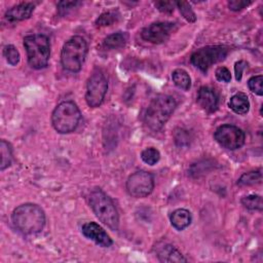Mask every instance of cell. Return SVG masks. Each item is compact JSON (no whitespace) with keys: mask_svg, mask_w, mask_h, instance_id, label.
<instances>
[{"mask_svg":"<svg viewBox=\"0 0 263 263\" xmlns=\"http://www.w3.org/2000/svg\"><path fill=\"white\" fill-rule=\"evenodd\" d=\"M177 107V103L172 96L159 95L149 104L146 114L145 123L152 130H159L168 120Z\"/></svg>","mask_w":263,"mask_h":263,"instance_id":"7a4b0ae2","label":"cell"},{"mask_svg":"<svg viewBox=\"0 0 263 263\" xmlns=\"http://www.w3.org/2000/svg\"><path fill=\"white\" fill-rule=\"evenodd\" d=\"M154 188L153 176L145 171H138L132 174L126 181L127 192L137 198L148 196Z\"/></svg>","mask_w":263,"mask_h":263,"instance_id":"9c48e42d","label":"cell"},{"mask_svg":"<svg viewBox=\"0 0 263 263\" xmlns=\"http://www.w3.org/2000/svg\"><path fill=\"white\" fill-rule=\"evenodd\" d=\"M108 82L105 75L101 71H95L88 78L86 83L85 101L91 108L99 107L107 92Z\"/></svg>","mask_w":263,"mask_h":263,"instance_id":"ba28073f","label":"cell"},{"mask_svg":"<svg viewBox=\"0 0 263 263\" xmlns=\"http://www.w3.org/2000/svg\"><path fill=\"white\" fill-rule=\"evenodd\" d=\"M241 203L245 208L251 211H262V197L260 195L252 194L241 198Z\"/></svg>","mask_w":263,"mask_h":263,"instance_id":"603a6c76","label":"cell"},{"mask_svg":"<svg viewBox=\"0 0 263 263\" xmlns=\"http://www.w3.org/2000/svg\"><path fill=\"white\" fill-rule=\"evenodd\" d=\"M154 5L161 12L172 13L175 9L176 2H174V1H156V2H154Z\"/></svg>","mask_w":263,"mask_h":263,"instance_id":"f1b7e54d","label":"cell"},{"mask_svg":"<svg viewBox=\"0 0 263 263\" xmlns=\"http://www.w3.org/2000/svg\"><path fill=\"white\" fill-rule=\"evenodd\" d=\"M176 5L178 6L181 14L183 15V17L189 22V23H194L196 21V15L194 13V11L192 10L190 4L186 1H178L176 2Z\"/></svg>","mask_w":263,"mask_h":263,"instance_id":"d4e9b609","label":"cell"},{"mask_svg":"<svg viewBox=\"0 0 263 263\" xmlns=\"http://www.w3.org/2000/svg\"><path fill=\"white\" fill-rule=\"evenodd\" d=\"M88 202L98 219L113 230L118 228L119 217L112 199L100 188L92 190Z\"/></svg>","mask_w":263,"mask_h":263,"instance_id":"3957f363","label":"cell"},{"mask_svg":"<svg viewBox=\"0 0 263 263\" xmlns=\"http://www.w3.org/2000/svg\"><path fill=\"white\" fill-rule=\"evenodd\" d=\"M229 108L236 114H246L250 109V102L248 96L243 92H237L231 97L229 103Z\"/></svg>","mask_w":263,"mask_h":263,"instance_id":"e0dca14e","label":"cell"},{"mask_svg":"<svg viewBox=\"0 0 263 263\" xmlns=\"http://www.w3.org/2000/svg\"><path fill=\"white\" fill-rule=\"evenodd\" d=\"M24 46L27 50L28 63L34 69L45 68L50 55V44L47 36L33 34L24 38Z\"/></svg>","mask_w":263,"mask_h":263,"instance_id":"277c9868","label":"cell"},{"mask_svg":"<svg viewBox=\"0 0 263 263\" xmlns=\"http://www.w3.org/2000/svg\"><path fill=\"white\" fill-rule=\"evenodd\" d=\"M262 181V173L260 170L258 171H251L248 173H245L240 176V178L237 180L238 186H251L255 184H259Z\"/></svg>","mask_w":263,"mask_h":263,"instance_id":"ffe728a7","label":"cell"},{"mask_svg":"<svg viewBox=\"0 0 263 263\" xmlns=\"http://www.w3.org/2000/svg\"><path fill=\"white\" fill-rule=\"evenodd\" d=\"M34 4L30 2H22L9 8L5 13V18L9 22H18L27 20L34 11Z\"/></svg>","mask_w":263,"mask_h":263,"instance_id":"5bb4252c","label":"cell"},{"mask_svg":"<svg viewBox=\"0 0 263 263\" xmlns=\"http://www.w3.org/2000/svg\"><path fill=\"white\" fill-rule=\"evenodd\" d=\"M120 17V13L117 10H111L102 13L97 20H96V25L97 27H107L111 26L112 24L118 22Z\"/></svg>","mask_w":263,"mask_h":263,"instance_id":"7402d4cb","label":"cell"},{"mask_svg":"<svg viewBox=\"0 0 263 263\" xmlns=\"http://www.w3.org/2000/svg\"><path fill=\"white\" fill-rule=\"evenodd\" d=\"M0 154H1L0 170L4 171L6 167L10 166V164L12 162L11 146L5 140H1V142H0Z\"/></svg>","mask_w":263,"mask_h":263,"instance_id":"44dd1931","label":"cell"},{"mask_svg":"<svg viewBox=\"0 0 263 263\" xmlns=\"http://www.w3.org/2000/svg\"><path fill=\"white\" fill-rule=\"evenodd\" d=\"M128 40L126 32H116L107 36L104 40V45L109 49H116L124 46Z\"/></svg>","mask_w":263,"mask_h":263,"instance_id":"ac0fdd59","label":"cell"},{"mask_svg":"<svg viewBox=\"0 0 263 263\" xmlns=\"http://www.w3.org/2000/svg\"><path fill=\"white\" fill-rule=\"evenodd\" d=\"M11 220L14 227L24 234L40 232L45 224L43 210L34 203H24L14 209Z\"/></svg>","mask_w":263,"mask_h":263,"instance_id":"6da1fadb","label":"cell"},{"mask_svg":"<svg viewBox=\"0 0 263 263\" xmlns=\"http://www.w3.org/2000/svg\"><path fill=\"white\" fill-rule=\"evenodd\" d=\"M160 262H186L183 255L172 245H164L157 251Z\"/></svg>","mask_w":263,"mask_h":263,"instance_id":"9a60e30c","label":"cell"},{"mask_svg":"<svg viewBox=\"0 0 263 263\" xmlns=\"http://www.w3.org/2000/svg\"><path fill=\"white\" fill-rule=\"evenodd\" d=\"M172 79L176 86L183 90H188L191 87V79L189 74L183 69H176L172 73Z\"/></svg>","mask_w":263,"mask_h":263,"instance_id":"d6986e66","label":"cell"},{"mask_svg":"<svg viewBox=\"0 0 263 263\" xmlns=\"http://www.w3.org/2000/svg\"><path fill=\"white\" fill-rule=\"evenodd\" d=\"M3 54L6 59V61L8 62V64H10L11 66H15L16 64H18L20 52L14 45H11V44L6 45L3 49Z\"/></svg>","mask_w":263,"mask_h":263,"instance_id":"484cf974","label":"cell"},{"mask_svg":"<svg viewBox=\"0 0 263 263\" xmlns=\"http://www.w3.org/2000/svg\"><path fill=\"white\" fill-rule=\"evenodd\" d=\"M228 49L221 45H209L194 51L190 58L191 64L202 72H206L208 69L217 64L227 57Z\"/></svg>","mask_w":263,"mask_h":263,"instance_id":"52a82bcc","label":"cell"},{"mask_svg":"<svg viewBox=\"0 0 263 263\" xmlns=\"http://www.w3.org/2000/svg\"><path fill=\"white\" fill-rule=\"evenodd\" d=\"M177 29V24L173 22H158L145 27L141 32V36L145 41L160 44L165 42Z\"/></svg>","mask_w":263,"mask_h":263,"instance_id":"8fae6325","label":"cell"},{"mask_svg":"<svg viewBox=\"0 0 263 263\" xmlns=\"http://www.w3.org/2000/svg\"><path fill=\"white\" fill-rule=\"evenodd\" d=\"M78 1H61L58 3V10L61 15H64L69 10L74 8L76 5H78Z\"/></svg>","mask_w":263,"mask_h":263,"instance_id":"f546056e","label":"cell"},{"mask_svg":"<svg viewBox=\"0 0 263 263\" xmlns=\"http://www.w3.org/2000/svg\"><path fill=\"white\" fill-rule=\"evenodd\" d=\"M247 65H248V64H247V62H245V61H238V62L235 63V65H234V71H235V78H236V80H238V81L241 80L242 72H243V70L246 69Z\"/></svg>","mask_w":263,"mask_h":263,"instance_id":"d6a6232c","label":"cell"},{"mask_svg":"<svg viewBox=\"0 0 263 263\" xmlns=\"http://www.w3.org/2000/svg\"><path fill=\"white\" fill-rule=\"evenodd\" d=\"M80 118L81 113L77 105L72 101H65L54 108L51 115V123L58 133L68 134L78 126Z\"/></svg>","mask_w":263,"mask_h":263,"instance_id":"8992f818","label":"cell"},{"mask_svg":"<svg viewBox=\"0 0 263 263\" xmlns=\"http://www.w3.org/2000/svg\"><path fill=\"white\" fill-rule=\"evenodd\" d=\"M171 223L177 230H183L191 223V214L185 209H178L174 211L171 216Z\"/></svg>","mask_w":263,"mask_h":263,"instance_id":"2e32d148","label":"cell"},{"mask_svg":"<svg viewBox=\"0 0 263 263\" xmlns=\"http://www.w3.org/2000/svg\"><path fill=\"white\" fill-rule=\"evenodd\" d=\"M87 53V43L81 36H73L65 42L61 62L63 67L70 72H79Z\"/></svg>","mask_w":263,"mask_h":263,"instance_id":"5b68a950","label":"cell"},{"mask_svg":"<svg viewBox=\"0 0 263 263\" xmlns=\"http://www.w3.org/2000/svg\"><path fill=\"white\" fill-rule=\"evenodd\" d=\"M215 140L224 148L235 150L245 144L246 135L237 126L232 124H223L215 132Z\"/></svg>","mask_w":263,"mask_h":263,"instance_id":"30bf717a","label":"cell"},{"mask_svg":"<svg viewBox=\"0 0 263 263\" xmlns=\"http://www.w3.org/2000/svg\"><path fill=\"white\" fill-rule=\"evenodd\" d=\"M174 137H175V143L177 144V146L187 147V146L190 145L191 136H190L188 130L183 129V128H179V129L176 130Z\"/></svg>","mask_w":263,"mask_h":263,"instance_id":"4316f807","label":"cell"},{"mask_svg":"<svg viewBox=\"0 0 263 263\" xmlns=\"http://www.w3.org/2000/svg\"><path fill=\"white\" fill-rule=\"evenodd\" d=\"M262 83H263V77L262 75H257L253 76L249 79L248 81V86L251 91L255 92L258 96L263 95V88H262Z\"/></svg>","mask_w":263,"mask_h":263,"instance_id":"83f0119b","label":"cell"},{"mask_svg":"<svg viewBox=\"0 0 263 263\" xmlns=\"http://www.w3.org/2000/svg\"><path fill=\"white\" fill-rule=\"evenodd\" d=\"M197 103L206 112H214L218 108V96L216 91L208 86H202L199 88L197 93Z\"/></svg>","mask_w":263,"mask_h":263,"instance_id":"4fadbf2b","label":"cell"},{"mask_svg":"<svg viewBox=\"0 0 263 263\" xmlns=\"http://www.w3.org/2000/svg\"><path fill=\"white\" fill-rule=\"evenodd\" d=\"M216 78L222 82H229L231 80L230 71L226 67H219L216 70Z\"/></svg>","mask_w":263,"mask_h":263,"instance_id":"4dcf8cb0","label":"cell"},{"mask_svg":"<svg viewBox=\"0 0 263 263\" xmlns=\"http://www.w3.org/2000/svg\"><path fill=\"white\" fill-rule=\"evenodd\" d=\"M141 158L145 163H147L149 165H154L155 163H157L159 161L160 153L156 148L149 147L142 151Z\"/></svg>","mask_w":263,"mask_h":263,"instance_id":"cb8c5ba5","label":"cell"},{"mask_svg":"<svg viewBox=\"0 0 263 263\" xmlns=\"http://www.w3.org/2000/svg\"><path fill=\"white\" fill-rule=\"evenodd\" d=\"M81 231L85 237L93 240L97 245L103 248H108L113 243L107 232L96 222H87L83 224Z\"/></svg>","mask_w":263,"mask_h":263,"instance_id":"7c38bea8","label":"cell"},{"mask_svg":"<svg viewBox=\"0 0 263 263\" xmlns=\"http://www.w3.org/2000/svg\"><path fill=\"white\" fill-rule=\"evenodd\" d=\"M251 3H252V1H247V0H230V1H228V6L231 10L238 11V10H241L242 8L249 6Z\"/></svg>","mask_w":263,"mask_h":263,"instance_id":"1f68e13d","label":"cell"}]
</instances>
